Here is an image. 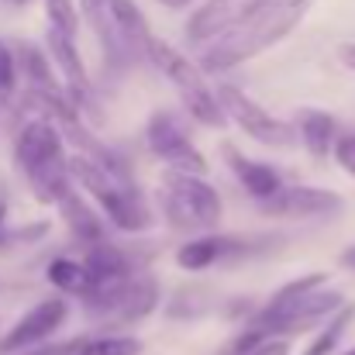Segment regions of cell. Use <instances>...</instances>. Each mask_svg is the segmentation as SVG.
I'll list each match as a JSON object with an SVG mask.
<instances>
[{
	"instance_id": "obj_1",
	"label": "cell",
	"mask_w": 355,
	"mask_h": 355,
	"mask_svg": "<svg viewBox=\"0 0 355 355\" xmlns=\"http://www.w3.org/2000/svg\"><path fill=\"white\" fill-rule=\"evenodd\" d=\"M69 173L73 183L97 200V207L118 232H145L152 225V211L121 159H97L76 152L69 155Z\"/></svg>"
},
{
	"instance_id": "obj_2",
	"label": "cell",
	"mask_w": 355,
	"mask_h": 355,
	"mask_svg": "<svg viewBox=\"0 0 355 355\" xmlns=\"http://www.w3.org/2000/svg\"><path fill=\"white\" fill-rule=\"evenodd\" d=\"M307 10H311V0H276V3H269L262 14H255L241 28L228 31L225 38H218L211 45H204L197 66L204 73H225L238 62H248V59L262 55L266 49L279 45L304 21Z\"/></svg>"
},
{
	"instance_id": "obj_3",
	"label": "cell",
	"mask_w": 355,
	"mask_h": 355,
	"mask_svg": "<svg viewBox=\"0 0 355 355\" xmlns=\"http://www.w3.org/2000/svg\"><path fill=\"white\" fill-rule=\"evenodd\" d=\"M14 159L17 169L24 173L28 187L45 200L59 204L66 193L76 190L73 173H69V155H66V138L62 131L45 118H28L14 138Z\"/></svg>"
},
{
	"instance_id": "obj_4",
	"label": "cell",
	"mask_w": 355,
	"mask_h": 355,
	"mask_svg": "<svg viewBox=\"0 0 355 355\" xmlns=\"http://www.w3.org/2000/svg\"><path fill=\"white\" fill-rule=\"evenodd\" d=\"M162 218L169 221L173 232L183 235H214V228L221 225V193L204 180V176H183V173H166L159 180V193H155Z\"/></svg>"
},
{
	"instance_id": "obj_5",
	"label": "cell",
	"mask_w": 355,
	"mask_h": 355,
	"mask_svg": "<svg viewBox=\"0 0 355 355\" xmlns=\"http://www.w3.org/2000/svg\"><path fill=\"white\" fill-rule=\"evenodd\" d=\"M148 62L176 87L180 94V104L187 107V114L207 128H225L228 114L218 101V94L204 83V69L197 62H190L180 49H173L169 42L162 38H152V49H148Z\"/></svg>"
},
{
	"instance_id": "obj_6",
	"label": "cell",
	"mask_w": 355,
	"mask_h": 355,
	"mask_svg": "<svg viewBox=\"0 0 355 355\" xmlns=\"http://www.w3.org/2000/svg\"><path fill=\"white\" fill-rule=\"evenodd\" d=\"M342 307H345V297L338 290H318V293L290 300V304H266L259 314H252V328L276 342V338H286V335L311 331L314 324L335 318Z\"/></svg>"
},
{
	"instance_id": "obj_7",
	"label": "cell",
	"mask_w": 355,
	"mask_h": 355,
	"mask_svg": "<svg viewBox=\"0 0 355 355\" xmlns=\"http://www.w3.org/2000/svg\"><path fill=\"white\" fill-rule=\"evenodd\" d=\"M159 283L152 276H131L124 283H111V286H97L83 304L87 314L101 318V321H114V324H131L148 318L159 307Z\"/></svg>"
},
{
	"instance_id": "obj_8",
	"label": "cell",
	"mask_w": 355,
	"mask_h": 355,
	"mask_svg": "<svg viewBox=\"0 0 355 355\" xmlns=\"http://www.w3.org/2000/svg\"><path fill=\"white\" fill-rule=\"evenodd\" d=\"M145 141L148 152L169 169V173H183V176H204L207 173V159L200 155V148L193 145L187 124L169 114V111H155L145 128Z\"/></svg>"
},
{
	"instance_id": "obj_9",
	"label": "cell",
	"mask_w": 355,
	"mask_h": 355,
	"mask_svg": "<svg viewBox=\"0 0 355 355\" xmlns=\"http://www.w3.org/2000/svg\"><path fill=\"white\" fill-rule=\"evenodd\" d=\"M214 94H218V101H221L228 121H235L238 128H241L248 138H255L259 145L286 148V145L297 141V135H300L297 124H290V121H283V118H272V114H269L262 104H255L241 87L221 83V87H214Z\"/></svg>"
},
{
	"instance_id": "obj_10",
	"label": "cell",
	"mask_w": 355,
	"mask_h": 355,
	"mask_svg": "<svg viewBox=\"0 0 355 355\" xmlns=\"http://www.w3.org/2000/svg\"><path fill=\"white\" fill-rule=\"evenodd\" d=\"M269 3L276 0H204L187 21V38L193 45H211L228 31L241 28L245 21H252L255 14H262Z\"/></svg>"
},
{
	"instance_id": "obj_11",
	"label": "cell",
	"mask_w": 355,
	"mask_h": 355,
	"mask_svg": "<svg viewBox=\"0 0 355 355\" xmlns=\"http://www.w3.org/2000/svg\"><path fill=\"white\" fill-rule=\"evenodd\" d=\"M45 45H49L52 66H55L59 80L66 83V94L73 97V104L80 107V114H90V118L101 124V121H104V107H101V101H97V94H94V87H90V76H87V66H83V59H80V52H76V42L66 38L62 31L49 28Z\"/></svg>"
},
{
	"instance_id": "obj_12",
	"label": "cell",
	"mask_w": 355,
	"mask_h": 355,
	"mask_svg": "<svg viewBox=\"0 0 355 355\" xmlns=\"http://www.w3.org/2000/svg\"><path fill=\"white\" fill-rule=\"evenodd\" d=\"M69 318V304L62 297H49L42 304H35L31 311H24V318L0 338V355H21L38 349L49 335H55Z\"/></svg>"
},
{
	"instance_id": "obj_13",
	"label": "cell",
	"mask_w": 355,
	"mask_h": 355,
	"mask_svg": "<svg viewBox=\"0 0 355 355\" xmlns=\"http://www.w3.org/2000/svg\"><path fill=\"white\" fill-rule=\"evenodd\" d=\"M335 211H342V197L324 187H283L262 204V214L269 218H324Z\"/></svg>"
},
{
	"instance_id": "obj_14",
	"label": "cell",
	"mask_w": 355,
	"mask_h": 355,
	"mask_svg": "<svg viewBox=\"0 0 355 355\" xmlns=\"http://www.w3.org/2000/svg\"><path fill=\"white\" fill-rule=\"evenodd\" d=\"M221 152H225V162L232 166L235 180L245 187V193H248V197H255L259 204L272 200V197L283 190V176H279V169H276V166L259 162V159H248V155H241V152L232 148V145H225Z\"/></svg>"
},
{
	"instance_id": "obj_15",
	"label": "cell",
	"mask_w": 355,
	"mask_h": 355,
	"mask_svg": "<svg viewBox=\"0 0 355 355\" xmlns=\"http://www.w3.org/2000/svg\"><path fill=\"white\" fill-rule=\"evenodd\" d=\"M241 248H245V245L235 241V238L200 235V238H190L187 245H180V252H176V266L187 269V272H200V269H211L214 262H221L225 255L241 252Z\"/></svg>"
},
{
	"instance_id": "obj_16",
	"label": "cell",
	"mask_w": 355,
	"mask_h": 355,
	"mask_svg": "<svg viewBox=\"0 0 355 355\" xmlns=\"http://www.w3.org/2000/svg\"><path fill=\"white\" fill-rule=\"evenodd\" d=\"M297 131L304 138V148L314 155V159H324V155H335V141H338V124L328 111H318V107H304L297 114Z\"/></svg>"
},
{
	"instance_id": "obj_17",
	"label": "cell",
	"mask_w": 355,
	"mask_h": 355,
	"mask_svg": "<svg viewBox=\"0 0 355 355\" xmlns=\"http://www.w3.org/2000/svg\"><path fill=\"white\" fill-rule=\"evenodd\" d=\"M83 266H87V272H90V279H94V290L131 279V262H128V255H124L121 248H114V245H107V241H104V245H90ZM94 290H90V293H94Z\"/></svg>"
},
{
	"instance_id": "obj_18",
	"label": "cell",
	"mask_w": 355,
	"mask_h": 355,
	"mask_svg": "<svg viewBox=\"0 0 355 355\" xmlns=\"http://www.w3.org/2000/svg\"><path fill=\"white\" fill-rule=\"evenodd\" d=\"M59 211H62V221L69 225V232L80 238V241H87V245H104L107 228H104L101 214H97V211H90V204H87L76 190H73V193H66V197L59 200Z\"/></svg>"
},
{
	"instance_id": "obj_19",
	"label": "cell",
	"mask_w": 355,
	"mask_h": 355,
	"mask_svg": "<svg viewBox=\"0 0 355 355\" xmlns=\"http://www.w3.org/2000/svg\"><path fill=\"white\" fill-rule=\"evenodd\" d=\"M45 276H49V283L52 286H59L62 293H73V297H90V290H94V279H90V272H87V266L83 262H76V259H52L49 262V269H45Z\"/></svg>"
},
{
	"instance_id": "obj_20",
	"label": "cell",
	"mask_w": 355,
	"mask_h": 355,
	"mask_svg": "<svg viewBox=\"0 0 355 355\" xmlns=\"http://www.w3.org/2000/svg\"><path fill=\"white\" fill-rule=\"evenodd\" d=\"M352 318H355V304H345V307H342V311L328 321V328H324V331H321L311 345H307V352H304V355H331V352H335V345L342 342L345 328L352 324Z\"/></svg>"
},
{
	"instance_id": "obj_21",
	"label": "cell",
	"mask_w": 355,
	"mask_h": 355,
	"mask_svg": "<svg viewBox=\"0 0 355 355\" xmlns=\"http://www.w3.org/2000/svg\"><path fill=\"white\" fill-rule=\"evenodd\" d=\"M17 80H21V66H17V52L10 42L0 38V107H7L17 94Z\"/></svg>"
},
{
	"instance_id": "obj_22",
	"label": "cell",
	"mask_w": 355,
	"mask_h": 355,
	"mask_svg": "<svg viewBox=\"0 0 355 355\" xmlns=\"http://www.w3.org/2000/svg\"><path fill=\"white\" fill-rule=\"evenodd\" d=\"M324 283H328V272H311V276H300V279H293V283L279 286V290L269 297V304H290V300L311 297V293L324 290Z\"/></svg>"
},
{
	"instance_id": "obj_23",
	"label": "cell",
	"mask_w": 355,
	"mask_h": 355,
	"mask_svg": "<svg viewBox=\"0 0 355 355\" xmlns=\"http://www.w3.org/2000/svg\"><path fill=\"white\" fill-rule=\"evenodd\" d=\"M45 14H49V28L62 31L66 38H76V31H80V17H76L73 0H45Z\"/></svg>"
},
{
	"instance_id": "obj_24",
	"label": "cell",
	"mask_w": 355,
	"mask_h": 355,
	"mask_svg": "<svg viewBox=\"0 0 355 355\" xmlns=\"http://www.w3.org/2000/svg\"><path fill=\"white\" fill-rule=\"evenodd\" d=\"M80 355H141V342L128 335H111V338H94L83 345Z\"/></svg>"
},
{
	"instance_id": "obj_25",
	"label": "cell",
	"mask_w": 355,
	"mask_h": 355,
	"mask_svg": "<svg viewBox=\"0 0 355 355\" xmlns=\"http://www.w3.org/2000/svg\"><path fill=\"white\" fill-rule=\"evenodd\" d=\"M335 162L355 176V135H338V141H335Z\"/></svg>"
},
{
	"instance_id": "obj_26",
	"label": "cell",
	"mask_w": 355,
	"mask_h": 355,
	"mask_svg": "<svg viewBox=\"0 0 355 355\" xmlns=\"http://www.w3.org/2000/svg\"><path fill=\"white\" fill-rule=\"evenodd\" d=\"M83 345H87V338H73V342H62V345H38V349L21 355H80Z\"/></svg>"
},
{
	"instance_id": "obj_27",
	"label": "cell",
	"mask_w": 355,
	"mask_h": 355,
	"mask_svg": "<svg viewBox=\"0 0 355 355\" xmlns=\"http://www.w3.org/2000/svg\"><path fill=\"white\" fill-rule=\"evenodd\" d=\"M107 3H111V0H80V7H83V14H87L90 21H97V17L107 10Z\"/></svg>"
},
{
	"instance_id": "obj_28",
	"label": "cell",
	"mask_w": 355,
	"mask_h": 355,
	"mask_svg": "<svg viewBox=\"0 0 355 355\" xmlns=\"http://www.w3.org/2000/svg\"><path fill=\"white\" fill-rule=\"evenodd\" d=\"M252 355H290V345H286V338H276V342H266L262 349H255Z\"/></svg>"
},
{
	"instance_id": "obj_29",
	"label": "cell",
	"mask_w": 355,
	"mask_h": 355,
	"mask_svg": "<svg viewBox=\"0 0 355 355\" xmlns=\"http://www.w3.org/2000/svg\"><path fill=\"white\" fill-rule=\"evenodd\" d=\"M338 59H342V66H345V69H355V42L338 45Z\"/></svg>"
},
{
	"instance_id": "obj_30",
	"label": "cell",
	"mask_w": 355,
	"mask_h": 355,
	"mask_svg": "<svg viewBox=\"0 0 355 355\" xmlns=\"http://www.w3.org/2000/svg\"><path fill=\"white\" fill-rule=\"evenodd\" d=\"M3 221H7V200H3V193H0V241H3Z\"/></svg>"
},
{
	"instance_id": "obj_31",
	"label": "cell",
	"mask_w": 355,
	"mask_h": 355,
	"mask_svg": "<svg viewBox=\"0 0 355 355\" xmlns=\"http://www.w3.org/2000/svg\"><path fill=\"white\" fill-rule=\"evenodd\" d=\"M342 262H345L349 269H355V245H352V248H345V255H342Z\"/></svg>"
},
{
	"instance_id": "obj_32",
	"label": "cell",
	"mask_w": 355,
	"mask_h": 355,
	"mask_svg": "<svg viewBox=\"0 0 355 355\" xmlns=\"http://www.w3.org/2000/svg\"><path fill=\"white\" fill-rule=\"evenodd\" d=\"M159 3H162V7H173V10H176V7H187V3H193V0H159Z\"/></svg>"
},
{
	"instance_id": "obj_33",
	"label": "cell",
	"mask_w": 355,
	"mask_h": 355,
	"mask_svg": "<svg viewBox=\"0 0 355 355\" xmlns=\"http://www.w3.org/2000/svg\"><path fill=\"white\" fill-rule=\"evenodd\" d=\"M10 3H28V0H10Z\"/></svg>"
},
{
	"instance_id": "obj_34",
	"label": "cell",
	"mask_w": 355,
	"mask_h": 355,
	"mask_svg": "<svg viewBox=\"0 0 355 355\" xmlns=\"http://www.w3.org/2000/svg\"><path fill=\"white\" fill-rule=\"evenodd\" d=\"M349 355H355V352H349Z\"/></svg>"
}]
</instances>
